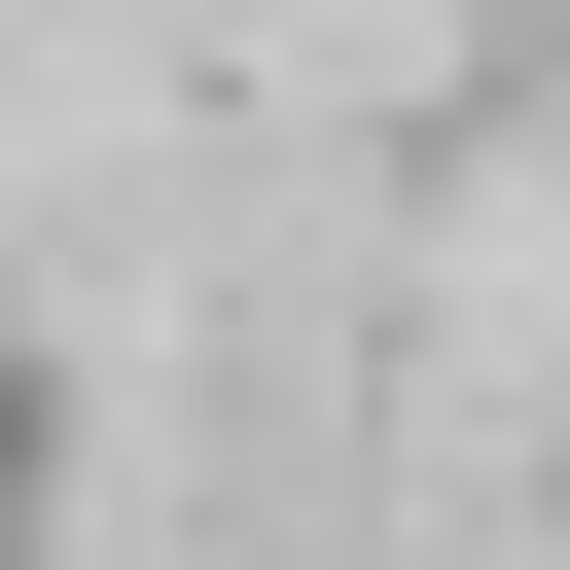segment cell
<instances>
[{"instance_id":"1","label":"cell","mask_w":570,"mask_h":570,"mask_svg":"<svg viewBox=\"0 0 570 570\" xmlns=\"http://www.w3.org/2000/svg\"><path fill=\"white\" fill-rule=\"evenodd\" d=\"M36 463H71V392H36V321H0V534H36Z\"/></svg>"}]
</instances>
